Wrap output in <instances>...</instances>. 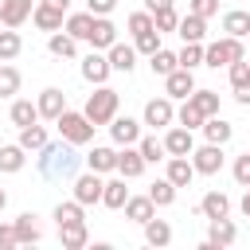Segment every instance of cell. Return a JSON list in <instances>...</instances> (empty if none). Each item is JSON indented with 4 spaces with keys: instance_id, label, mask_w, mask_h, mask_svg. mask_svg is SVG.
<instances>
[{
    "instance_id": "1",
    "label": "cell",
    "mask_w": 250,
    "mask_h": 250,
    "mask_svg": "<svg viewBox=\"0 0 250 250\" xmlns=\"http://www.w3.org/2000/svg\"><path fill=\"white\" fill-rule=\"evenodd\" d=\"M82 160H86V156H78L70 141H55V145L47 141V145L39 148V160H35V164H39V176H43V180H74Z\"/></svg>"
},
{
    "instance_id": "2",
    "label": "cell",
    "mask_w": 250,
    "mask_h": 250,
    "mask_svg": "<svg viewBox=\"0 0 250 250\" xmlns=\"http://www.w3.org/2000/svg\"><path fill=\"white\" fill-rule=\"evenodd\" d=\"M117 105H121V98H117V90L113 86H94V94L86 98V117L94 121V125H109L113 117H117Z\"/></svg>"
},
{
    "instance_id": "3",
    "label": "cell",
    "mask_w": 250,
    "mask_h": 250,
    "mask_svg": "<svg viewBox=\"0 0 250 250\" xmlns=\"http://www.w3.org/2000/svg\"><path fill=\"white\" fill-rule=\"evenodd\" d=\"M55 125H59V137L70 141V145H90L94 141V129H98L86 113H74V109H62L55 117Z\"/></svg>"
},
{
    "instance_id": "4",
    "label": "cell",
    "mask_w": 250,
    "mask_h": 250,
    "mask_svg": "<svg viewBox=\"0 0 250 250\" xmlns=\"http://www.w3.org/2000/svg\"><path fill=\"white\" fill-rule=\"evenodd\" d=\"M238 59H246V47H242V39H234V35H223V39H215V43H207L203 47V66H230V62H238Z\"/></svg>"
},
{
    "instance_id": "5",
    "label": "cell",
    "mask_w": 250,
    "mask_h": 250,
    "mask_svg": "<svg viewBox=\"0 0 250 250\" xmlns=\"http://www.w3.org/2000/svg\"><path fill=\"white\" fill-rule=\"evenodd\" d=\"M191 164H195V172H199V176H215V172L223 168V145L207 141V145L191 148Z\"/></svg>"
},
{
    "instance_id": "6",
    "label": "cell",
    "mask_w": 250,
    "mask_h": 250,
    "mask_svg": "<svg viewBox=\"0 0 250 250\" xmlns=\"http://www.w3.org/2000/svg\"><path fill=\"white\" fill-rule=\"evenodd\" d=\"M102 188H105L102 172H86V176H74V199H78L82 207H90V203H102Z\"/></svg>"
},
{
    "instance_id": "7",
    "label": "cell",
    "mask_w": 250,
    "mask_h": 250,
    "mask_svg": "<svg viewBox=\"0 0 250 250\" xmlns=\"http://www.w3.org/2000/svg\"><path fill=\"white\" fill-rule=\"evenodd\" d=\"M113 74V66H109V55H102V51H90L86 59H82V78L90 82V86H105V78Z\"/></svg>"
},
{
    "instance_id": "8",
    "label": "cell",
    "mask_w": 250,
    "mask_h": 250,
    "mask_svg": "<svg viewBox=\"0 0 250 250\" xmlns=\"http://www.w3.org/2000/svg\"><path fill=\"white\" fill-rule=\"evenodd\" d=\"M176 121V109H172V98L164 94V98H152L148 105H145V125H152V129H168Z\"/></svg>"
},
{
    "instance_id": "9",
    "label": "cell",
    "mask_w": 250,
    "mask_h": 250,
    "mask_svg": "<svg viewBox=\"0 0 250 250\" xmlns=\"http://www.w3.org/2000/svg\"><path fill=\"white\" fill-rule=\"evenodd\" d=\"M238 242V227L230 219H211V234L203 242V250H223V246H234Z\"/></svg>"
},
{
    "instance_id": "10",
    "label": "cell",
    "mask_w": 250,
    "mask_h": 250,
    "mask_svg": "<svg viewBox=\"0 0 250 250\" xmlns=\"http://www.w3.org/2000/svg\"><path fill=\"white\" fill-rule=\"evenodd\" d=\"M191 90H195V74H191L188 66H176V70L164 78V94H168V98H180V102H184V98H191Z\"/></svg>"
},
{
    "instance_id": "11",
    "label": "cell",
    "mask_w": 250,
    "mask_h": 250,
    "mask_svg": "<svg viewBox=\"0 0 250 250\" xmlns=\"http://www.w3.org/2000/svg\"><path fill=\"white\" fill-rule=\"evenodd\" d=\"M227 74H230V90H234V98H238L242 105H250V59L230 62Z\"/></svg>"
},
{
    "instance_id": "12",
    "label": "cell",
    "mask_w": 250,
    "mask_h": 250,
    "mask_svg": "<svg viewBox=\"0 0 250 250\" xmlns=\"http://www.w3.org/2000/svg\"><path fill=\"white\" fill-rule=\"evenodd\" d=\"M31 23L39 27V31H62V23H66V12L62 8H51V4H35V12H31Z\"/></svg>"
},
{
    "instance_id": "13",
    "label": "cell",
    "mask_w": 250,
    "mask_h": 250,
    "mask_svg": "<svg viewBox=\"0 0 250 250\" xmlns=\"http://www.w3.org/2000/svg\"><path fill=\"white\" fill-rule=\"evenodd\" d=\"M141 172H145V156H141V148H137V145H121V152H117V176L137 180Z\"/></svg>"
},
{
    "instance_id": "14",
    "label": "cell",
    "mask_w": 250,
    "mask_h": 250,
    "mask_svg": "<svg viewBox=\"0 0 250 250\" xmlns=\"http://www.w3.org/2000/svg\"><path fill=\"white\" fill-rule=\"evenodd\" d=\"M31 12H35V0H0V23L4 27H20Z\"/></svg>"
},
{
    "instance_id": "15",
    "label": "cell",
    "mask_w": 250,
    "mask_h": 250,
    "mask_svg": "<svg viewBox=\"0 0 250 250\" xmlns=\"http://www.w3.org/2000/svg\"><path fill=\"white\" fill-rule=\"evenodd\" d=\"M164 148H168V156H191V148H195L191 129H184V125L168 129V133H164Z\"/></svg>"
},
{
    "instance_id": "16",
    "label": "cell",
    "mask_w": 250,
    "mask_h": 250,
    "mask_svg": "<svg viewBox=\"0 0 250 250\" xmlns=\"http://www.w3.org/2000/svg\"><path fill=\"white\" fill-rule=\"evenodd\" d=\"M113 43H117L113 20H109V16H98V20H94V31H90V47H94V51H109Z\"/></svg>"
},
{
    "instance_id": "17",
    "label": "cell",
    "mask_w": 250,
    "mask_h": 250,
    "mask_svg": "<svg viewBox=\"0 0 250 250\" xmlns=\"http://www.w3.org/2000/svg\"><path fill=\"white\" fill-rule=\"evenodd\" d=\"M35 105H39V117L55 121V117H59V113L66 109V94H62L59 86H47V90L39 94V102H35Z\"/></svg>"
},
{
    "instance_id": "18",
    "label": "cell",
    "mask_w": 250,
    "mask_h": 250,
    "mask_svg": "<svg viewBox=\"0 0 250 250\" xmlns=\"http://www.w3.org/2000/svg\"><path fill=\"white\" fill-rule=\"evenodd\" d=\"M109 137H113V145H137V141H141V121H133V117H113V121H109Z\"/></svg>"
},
{
    "instance_id": "19",
    "label": "cell",
    "mask_w": 250,
    "mask_h": 250,
    "mask_svg": "<svg viewBox=\"0 0 250 250\" xmlns=\"http://www.w3.org/2000/svg\"><path fill=\"white\" fill-rule=\"evenodd\" d=\"M176 188H188L199 172H195V164H191V156H168V172H164Z\"/></svg>"
},
{
    "instance_id": "20",
    "label": "cell",
    "mask_w": 250,
    "mask_h": 250,
    "mask_svg": "<svg viewBox=\"0 0 250 250\" xmlns=\"http://www.w3.org/2000/svg\"><path fill=\"white\" fill-rule=\"evenodd\" d=\"M16 246H35L39 238H43V230H39V223H35V215L31 211H23V215H16Z\"/></svg>"
},
{
    "instance_id": "21",
    "label": "cell",
    "mask_w": 250,
    "mask_h": 250,
    "mask_svg": "<svg viewBox=\"0 0 250 250\" xmlns=\"http://www.w3.org/2000/svg\"><path fill=\"white\" fill-rule=\"evenodd\" d=\"M176 35H180L184 43H203V35H207V20H203V16H195V12H188V16H180Z\"/></svg>"
},
{
    "instance_id": "22",
    "label": "cell",
    "mask_w": 250,
    "mask_h": 250,
    "mask_svg": "<svg viewBox=\"0 0 250 250\" xmlns=\"http://www.w3.org/2000/svg\"><path fill=\"white\" fill-rule=\"evenodd\" d=\"M94 12H74V16H66V23H62V31H70L78 43H90V31H94Z\"/></svg>"
},
{
    "instance_id": "23",
    "label": "cell",
    "mask_w": 250,
    "mask_h": 250,
    "mask_svg": "<svg viewBox=\"0 0 250 250\" xmlns=\"http://www.w3.org/2000/svg\"><path fill=\"white\" fill-rule=\"evenodd\" d=\"M105 55H109V66L121 70V74H129V70L137 66V47H133V43H113Z\"/></svg>"
},
{
    "instance_id": "24",
    "label": "cell",
    "mask_w": 250,
    "mask_h": 250,
    "mask_svg": "<svg viewBox=\"0 0 250 250\" xmlns=\"http://www.w3.org/2000/svg\"><path fill=\"white\" fill-rule=\"evenodd\" d=\"M199 215H203V219H227V215H230V199H227L223 191H207V195L199 199Z\"/></svg>"
},
{
    "instance_id": "25",
    "label": "cell",
    "mask_w": 250,
    "mask_h": 250,
    "mask_svg": "<svg viewBox=\"0 0 250 250\" xmlns=\"http://www.w3.org/2000/svg\"><path fill=\"white\" fill-rule=\"evenodd\" d=\"M59 242H62V250H82V246L90 242L86 223H62V227H59Z\"/></svg>"
},
{
    "instance_id": "26",
    "label": "cell",
    "mask_w": 250,
    "mask_h": 250,
    "mask_svg": "<svg viewBox=\"0 0 250 250\" xmlns=\"http://www.w3.org/2000/svg\"><path fill=\"white\" fill-rule=\"evenodd\" d=\"M102 203H105V207H113V211H121V207L129 203L125 176H117V180H105V188H102Z\"/></svg>"
},
{
    "instance_id": "27",
    "label": "cell",
    "mask_w": 250,
    "mask_h": 250,
    "mask_svg": "<svg viewBox=\"0 0 250 250\" xmlns=\"http://www.w3.org/2000/svg\"><path fill=\"white\" fill-rule=\"evenodd\" d=\"M223 31L234 35V39H246V35H250V12H242V8L223 12Z\"/></svg>"
},
{
    "instance_id": "28",
    "label": "cell",
    "mask_w": 250,
    "mask_h": 250,
    "mask_svg": "<svg viewBox=\"0 0 250 250\" xmlns=\"http://www.w3.org/2000/svg\"><path fill=\"white\" fill-rule=\"evenodd\" d=\"M47 51H51L55 59H74V51H78V39H74L70 31H51V39H47Z\"/></svg>"
},
{
    "instance_id": "29",
    "label": "cell",
    "mask_w": 250,
    "mask_h": 250,
    "mask_svg": "<svg viewBox=\"0 0 250 250\" xmlns=\"http://www.w3.org/2000/svg\"><path fill=\"white\" fill-rule=\"evenodd\" d=\"M35 121H39V105L27 102V98H16V102H12V125H16V129H27V125H35Z\"/></svg>"
},
{
    "instance_id": "30",
    "label": "cell",
    "mask_w": 250,
    "mask_h": 250,
    "mask_svg": "<svg viewBox=\"0 0 250 250\" xmlns=\"http://www.w3.org/2000/svg\"><path fill=\"white\" fill-rule=\"evenodd\" d=\"M86 168H90V172H117V152L105 148V145H102V148H90V152H86Z\"/></svg>"
},
{
    "instance_id": "31",
    "label": "cell",
    "mask_w": 250,
    "mask_h": 250,
    "mask_svg": "<svg viewBox=\"0 0 250 250\" xmlns=\"http://www.w3.org/2000/svg\"><path fill=\"white\" fill-rule=\"evenodd\" d=\"M125 215H129L133 223H141V227H145V223L156 215V203H152L148 195H129V203H125Z\"/></svg>"
},
{
    "instance_id": "32",
    "label": "cell",
    "mask_w": 250,
    "mask_h": 250,
    "mask_svg": "<svg viewBox=\"0 0 250 250\" xmlns=\"http://www.w3.org/2000/svg\"><path fill=\"white\" fill-rule=\"evenodd\" d=\"M27 164V148L16 141V145H0V172H20Z\"/></svg>"
},
{
    "instance_id": "33",
    "label": "cell",
    "mask_w": 250,
    "mask_h": 250,
    "mask_svg": "<svg viewBox=\"0 0 250 250\" xmlns=\"http://www.w3.org/2000/svg\"><path fill=\"white\" fill-rule=\"evenodd\" d=\"M145 242H148V246H168V242H172L168 219H156V215H152V219L145 223Z\"/></svg>"
},
{
    "instance_id": "34",
    "label": "cell",
    "mask_w": 250,
    "mask_h": 250,
    "mask_svg": "<svg viewBox=\"0 0 250 250\" xmlns=\"http://www.w3.org/2000/svg\"><path fill=\"white\" fill-rule=\"evenodd\" d=\"M176 121H180L184 129H203V121H207V117H203V109H199L191 98H184V105L176 109Z\"/></svg>"
},
{
    "instance_id": "35",
    "label": "cell",
    "mask_w": 250,
    "mask_h": 250,
    "mask_svg": "<svg viewBox=\"0 0 250 250\" xmlns=\"http://www.w3.org/2000/svg\"><path fill=\"white\" fill-rule=\"evenodd\" d=\"M230 133H234V129H230V121H223L219 113L203 121V137H207V141H215V145H227V141H230Z\"/></svg>"
},
{
    "instance_id": "36",
    "label": "cell",
    "mask_w": 250,
    "mask_h": 250,
    "mask_svg": "<svg viewBox=\"0 0 250 250\" xmlns=\"http://www.w3.org/2000/svg\"><path fill=\"white\" fill-rule=\"evenodd\" d=\"M176 191H180V188L164 176V180H156V184L148 188V199H152L156 207H172V203H176Z\"/></svg>"
},
{
    "instance_id": "37",
    "label": "cell",
    "mask_w": 250,
    "mask_h": 250,
    "mask_svg": "<svg viewBox=\"0 0 250 250\" xmlns=\"http://www.w3.org/2000/svg\"><path fill=\"white\" fill-rule=\"evenodd\" d=\"M20 51H23V39H20V31H16V27L0 31V62H12Z\"/></svg>"
},
{
    "instance_id": "38",
    "label": "cell",
    "mask_w": 250,
    "mask_h": 250,
    "mask_svg": "<svg viewBox=\"0 0 250 250\" xmlns=\"http://www.w3.org/2000/svg\"><path fill=\"white\" fill-rule=\"evenodd\" d=\"M148 66H152V74H160V78H168V74H172V70L180 66V59H176L172 51H164V47H160L156 55H148Z\"/></svg>"
},
{
    "instance_id": "39",
    "label": "cell",
    "mask_w": 250,
    "mask_h": 250,
    "mask_svg": "<svg viewBox=\"0 0 250 250\" xmlns=\"http://www.w3.org/2000/svg\"><path fill=\"white\" fill-rule=\"evenodd\" d=\"M20 145H23L27 152H39V148L47 145V129H43V125H27V129H20Z\"/></svg>"
},
{
    "instance_id": "40",
    "label": "cell",
    "mask_w": 250,
    "mask_h": 250,
    "mask_svg": "<svg viewBox=\"0 0 250 250\" xmlns=\"http://www.w3.org/2000/svg\"><path fill=\"white\" fill-rule=\"evenodd\" d=\"M137 148H141L145 164H156V160H164V156H168L164 141H156V137H141V141H137Z\"/></svg>"
},
{
    "instance_id": "41",
    "label": "cell",
    "mask_w": 250,
    "mask_h": 250,
    "mask_svg": "<svg viewBox=\"0 0 250 250\" xmlns=\"http://www.w3.org/2000/svg\"><path fill=\"white\" fill-rule=\"evenodd\" d=\"M20 94V70L0 62V98H16Z\"/></svg>"
},
{
    "instance_id": "42",
    "label": "cell",
    "mask_w": 250,
    "mask_h": 250,
    "mask_svg": "<svg viewBox=\"0 0 250 250\" xmlns=\"http://www.w3.org/2000/svg\"><path fill=\"white\" fill-rule=\"evenodd\" d=\"M191 102L203 109V117H215V113H219V94H215V90H199V86H195V90H191Z\"/></svg>"
},
{
    "instance_id": "43",
    "label": "cell",
    "mask_w": 250,
    "mask_h": 250,
    "mask_svg": "<svg viewBox=\"0 0 250 250\" xmlns=\"http://www.w3.org/2000/svg\"><path fill=\"white\" fill-rule=\"evenodd\" d=\"M133 47H137V55H156V51H160V31L152 27V31L133 35Z\"/></svg>"
},
{
    "instance_id": "44",
    "label": "cell",
    "mask_w": 250,
    "mask_h": 250,
    "mask_svg": "<svg viewBox=\"0 0 250 250\" xmlns=\"http://www.w3.org/2000/svg\"><path fill=\"white\" fill-rule=\"evenodd\" d=\"M55 223H59V227H62V223H86V219H82V203H78V199L59 203V207H55Z\"/></svg>"
},
{
    "instance_id": "45",
    "label": "cell",
    "mask_w": 250,
    "mask_h": 250,
    "mask_svg": "<svg viewBox=\"0 0 250 250\" xmlns=\"http://www.w3.org/2000/svg\"><path fill=\"white\" fill-rule=\"evenodd\" d=\"M176 59H180V66H188V70H195V66L203 62V43H184V51H180Z\"/></svg>"
},
{
    "instance_id": "46",
    "label": "cell",
    "mask_w": 250,
    "mask_h": 250,
    "mask_svg": "<svg viewBox=\"0 0 250 250\" xmlns=\"http://www.w3.org/2000/svg\"><path fill=\"white\" fill-rule=\"evenodd\" d=\"M152 20H156V31H160V35H168V31H176V27H180V16H176V8H164V12H156Z\"/></svg>"
},
{
    "instance_id": "47",
    "label": "cell",
    "mask_w": 250,
    "mask_h": 250,
    "mask_svg": "<svg viewBox=\"0 0 250 250\" xmlns=\"http://www.w3.org/2000/svg\"><path fill=\"white\" fill-rule=\"evenodd\" d=\"M152 27H156L152 12H133V16H129V31H133V35H141V31H152Z\"/></svg>"
},
{
    "instance_id": "48",
    "label": "cell",
    "mask_w": 250,
    "mask_h": 250,
    "mask_svg": "<svg viewBox=\"0 0 250 250\" xmlns=\"http://www.w3.org/2000/svg\"><path fill=\"white\" fill-rule=\"evenodd\" d=\"M234 180H238V188H250V152H242L238 160H234Z\"/></svg>"
},
{
    "instance_id": "49",
    "label": "cell",
    "mask_w": 250,
    "mask_h": 250,
    "mask_svg": "<svg viewBox=\"0 0 250 250\" xmlns=\"http://www.w3.org/2000/svg\"><path fill=\"white\" fill-rule=\"evenodd\" d=\"M191 12L203 16V20H211V16H219V0H191Z\"/></svg>"
},
{
    "instance_id": "50",
    "label": "cell",
    "mask_w": 250,
    "mask_h": 250,
    "mask_svg": "<svg viewBox=\"0 0 250 250\" xmlns=\"http://www.w3.org/2000/svg\"><path fill=\"white\" fill-rule=\"evenodd\" d=\"M117 8V0H86V12H94V16H109Z\"/></svg>"
},
{
    "instance_id": "51",
    "label": "cell",
    "mask_w": 250,
    "mask_h": 250,
    "mask_svg": "<svg viewBox=\"0 0 250 250\" xmlns=\"http://www.w3.org/2000/svg\"><path fill=\"white\" fill-rule=\"evenodd\" d=\"M12 246H16V227L0 223V250H12Z\"/></svg>"
},
{
    "instance_id": "52",
    "label": "cell",
    "mask_w": 250,
    "mask_h": 250,
    "mask_svg": "<svg viewBox=\"0 0 250 250\" xmlns=\"http://www.w3.org/2000/svg\"><path fill=\"white\" fill-rule=\"evenodd\" d=\"M172 4H176V0H145V12H152V16H156V12L172 8Z\"/></svg>"
},
{
    "instance_id": "53",
    "label": "cell",
    "mask_w": 250,
    "mask_h": 250,
    "mask_svg": "<svg viewBox=\"0 0 250 250\" xmlns=\"http://www.w3.org/2000/svg\"><path fill=\"white\" fill-rule=\"evenodd\" d=\"M43 4H51V8H62V12L70 8V0H43Z\"/></svg>"
},
{
    "instance_id": "54",
    "label": "cell",
    "mask_w": 250,
    "mask_h": 250,
    "mask_svg": "<svg viewBox=\"0 0 250 250\" xmlns=\"http://www.w3.org/2000/svg\"><path fill=\"white\" fill-rule=\"evenodd\" d=\"M242 215L250 219V188H246V195H242Z\"/></svg>"
},
{
    "instance_id": "55",
    "label": "cell",
    "mask_w": 250,
    "mask_h": 250,
    "mask_svg": "<svg viewBox=\"0 0 250 250\" xmlns=\"http://www.w3.org/2000/svg\"><path fill=\"white\" fill-rule=\"evenodd\" d=\"M4 207H8V191L0 188V211H4Z\"/></svg>"
}]
</instances>
